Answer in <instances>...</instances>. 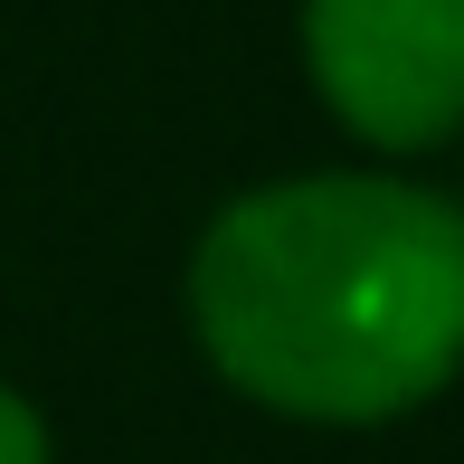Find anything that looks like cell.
I'll return each mask as SVG.
<instances>
[{
  "label": "cell",
  "mask_w": 464,
  "mask_h": 464,
  "mask_svg": "<svg viewBox=\"0 0 464 464\" xmlns=\"http://www.w3.org/2000/svg\"><path fill=\"white\" fill-rule=\"evenodd\" d=\"M304 76L351 142L436 152L464 133V0H304Z\"/></svg>",
  "instance_id": "cell-2"
},
{
  "label": "cell",
  "mask_w": 464,
  "mask_h": 464,
  "mask_svg": "<svg viewBox=\"0 0 464 464\" xmlns=\"http://www.w3.org/2000/svg\"><path fill=\"white\" fill-rule=\"evenodd\" d=\"M189 332L256 408L389 427L464 370V208L398 171L266 180L208 218Z\"/></svg>",
  "instance_id": "cell-1"
},
{
  "label": "cell",
  "mask_w": 464,
  "mask_h": 464,
  "mask_svg": "<svg viewBox=\"0 0 464 464\" xmlns=\"http://www.w3.org/2000/svg\"><path fill=\"white\" fill-rule=\"evenodd\" d=\"M0 464H48V427L19 389H0Z\"/></svg>",
  "instance_id": "cell-3"
}]
</instances>
